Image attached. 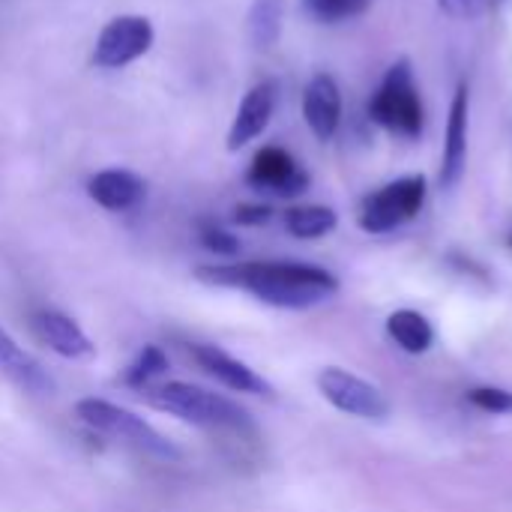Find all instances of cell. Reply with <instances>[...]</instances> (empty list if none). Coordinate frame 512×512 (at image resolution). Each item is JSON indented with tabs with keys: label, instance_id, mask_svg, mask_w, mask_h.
<instances>
[{
	"label": "cell",
	"instance_id": "cell-1",
	"mask_svg": "<svg viewBox=\"0 0 512 512\" xmlns=\"http://www.w3.org/2000/svg\"><path fill=\"white\" fill-rule=\"evenodd\" d=\"M198 279L210 285L240 288L276 309H312L339 291V279L303 261H246L225 267H201Z\"/></svg>",
	"mask_w": 512,
	"mask_h": 512
},
{
	"label": "cell",
	"instance_id": "cell-2",
	"mask_svg": "<svg viewBox=\"0 0 512 512\" xmlns=\"http://www.w3.org/2000/svg\"><path fill=\"white\" fill-rule=\"evenodd\" d=\"M150 402L159 411L183 423H192L204 432L225 435L237 444H258V426L249 417V411L204 387H195L186 381H168L150 393Z\"/></svg>",
	"mask_w": 512,
	"mask_h": 512
},
{
	"label": "cell",
	"instance_id": "cell-3",
	"mask_svg": "<svg viewBox=\"0 0 512 512\" xmlns=\"http://www.w3.org/2000/svg\"><path fill=\"white\" fill-rule=\"evenodd\" d=\"M75 417L93 429L96 435H105L111 441H120L144 456H153V459H180V450L162 435L156 432L144 417L114 405V402H105V399H81L75 405Z\"/></svg>",
	"mask_w": 512,
	"mask_h": 512
},
{
	"label": "cell",
	"instance_id": "cell-4",
	"mask_svg": "<svg viewBox=\"0 0 512 512\" xmlns=\"http://www.w3.org/2000/svg\"><path fill=\"white\" fill-rule=\"evenodd\" d=\"M369 114L378 126L399 138H417L423 132V99L408 60H399L384 75L378 93L372 96Z\"/></svg>",
	"mask_w": 512,
	"mask_h": 512
},
{
	"label": "cell",
	"instance_id": "cell-5",
	"mask_svg": "<svg viewBox=\"0 0 512 512\" xmlns=\"http://www.w3.org/2000/svg\"><path fill=\"white\" fill-rule=\"evenodd\" d=\"M426 204V177L411 174L402 180H393L372 192L360 207V228L369 234H387L399 225L411 222Z\"/></svg>",
	"mask_w": 512,
	"mask_h": 512
},
{
	"label": "cell",
	"instance_id": "cell-6",
	"mask_svg": "<svg viewBox=\"0 0 512 512\" xmlns=\"http://www.w3.org/2000/svg\"><path fill=\"white\" fill-rule=\"evenodd\" d=\"M318 390L336 411H342L348 417L372 420V423H381L390 417L387 396L375 384H369L339 366H330L318 375Z\"/></svg>",
	"mask_w": 512,
	"mask_h": 512
},
{
	"label": "cell",
	"instance_id": "cell-7",
	"mask_svg": "<svg viewBox=\"0 0 512 512\" xmlns=\"http://www.w3.org/2000/svg\"><path fill=\"white\" fill-rule=\"evenodd\" d=\"M153 45V24L144 15H117L111 18L93 51V63L99 69H120L138 57H144Z\"/></svg>",
	"mask_w": 512,
	"mask_h": 512
},
{
	"label": "cell",
	"instance_id": "cell-8",
	"mask_svg": "<svg viewBox=\"0 0 512 512\" xmlns=\"http://www.w3.org/2000/svg\"><path fill=\"white\" fill-rule=\"evenodd\" d=\"M249 183L261 192L279 195V198H297L309 189V174L303 165L282 147H264L252 159Z\"/></svg>",
	"mask_w": 512,
	"mask_h": 512
},
{
	"label": "cell",
	"instance_id": "cell-9",
	"mask_svg": "<svg viewBox=\"0 0 512 512\" xmlns=\"http://www.w3.org/2000/svg\"><path fill=\"white\" fill-rule=\"evenodd\" d=\"M189 354L198 363V369L207 372L222 387H228L234 393H249V396H273V387L255 369H249L243 360L231 357L228 351H222L216 345L195 342V345H189Z\"/></svg>",
	"mask_w": 512,
	"mask_h": 512
},
{
	"label": "cell",
	"instance_id": "cell-10",
	"mask_svg": "<svg viewBox=\"0 0 512 512\" xmlns=\"http://www.w3.org/2000/svg\"><path fill=\"white\" fill-rule=\"evenodd\" d=\"M30 327L42 345H48L54 354L66 360H84L93 354V342L87 339V333L57 309H36L30 315Z\"/></svg>",
	"mask_w": 512,
	"mask_h": 512
},
{
	"label": "cell",
	"instance_id": "cell-11",
	"mask_svg": "<svg viewBox=\"0 0 512 512\" xmlns=\"http://www.w3.org/2000/svg\"><path fill=\"white\" fill-rule=\"evenodd\" d=\"M273 111H276V84L273 81L255 84L243 96V102L237 108V117H234V123L228 129V150L234 153V150L246 147L249 141H255L270 126Z\"/></svg>",
	"mask_w": 512,
	"mask_h": 512
},
{
	"label": "cell",
	"instance_id": "cell-12",
	"mask_svg": "<svg viewBox=\"0 0 512 512\" xmlns=\"http://www.w3.org/2000/svg\"><path fill=\"white\" fill-rule=\"evenodd\" d=\"M303 114H306V123L315 132V138L330 141L336 135L339 120H342V93H339V84L333 75L321 72L306 84Z\"/></svg>",
	"mask_w": 512,
	"mask_h": 512
},
{
	"label": "cell",
	"instance_id": "cell-13",
	"mask_svg": "<svg viewBox=\"0 0 512 512\" xmlns=\"http://www.w3.org/2000/svg\"><path fill=\"white\" fill-rule=\"evenodd\" d=\"M468 87L459 84L453 105H450V123H447V141H444V159H441V186L453 189L462 174H465V162H468Z\"/></svg>",
	"mask_w": 512,
	"mask_h": 512
},
{
	"label": "cell",
	"instance_id": "cell-14",
	"mask_svg": "<svg viewBox=\"0 0 512 512\" xmlns=\"http://www.w3.org/2000/svg\"><path fill=\"white\" fill-rule=\"evenodd\" d=\"M0 375H6L21 393H30V396L54 393V381L42 369V363L33 354H27L3 327H0Z\"/></svg>",
	"mask_w": 512,
	"mask_h": 512
},
{
	"label": "cell",
	"instance_id": "cell-15",
	"mask_svg": "<svg viewBox=\"0 0 512 512\" xmlns=\"http://www.w3.org/2000/svg\"><path fill=\"white\" fill-rule=\"evenodd\" d=\"M87 192L105 210H132L144 201L147 186L138 174L111 168V171H99L96 177H90Z\"/></svg>",
	"mask_w": 512,
	"mask_h": 512
},
{
	"label": "cell",
	"instance_id": "cell-16",
	"mask_svg": "<svg viewBox=\"0 0 512 512\" xmlns=\"http://www.w3.org/2000/svg\"><path fill=\"white\" fill-rule=\"evenodd\" d=\"M387 333L408 354H426L432 348V342H435V327L429 324L426 315H420L414 309L393 312L387 318Z\"/></svg>",
	"mask_w": 512,
	"mask_h": 512
},
{
	"label": "cell",
	"instance_id": "cell-17",
	"mask_svg": "<svg viewBox=\"0 0 512 512\" xmlns=\"http://www.w3.org/2000/svg\"><path fill=\"white\" fill-rule=\"evenodd\" d=\"M336 222H339L336 213L321 204H303V207H291L285 213V228L297 240H318V237L330 234L336 228Z\"/></svg>",
	"mask_w": 512,
	"mask_h": 512
},
{
	"label": "cell",
	"instance_id": "cell-18",
	"mask_svg": "<svg viewBox=\"0 0 512 512\" xmlns=\"http://www.w3.org/2000/svg\"><path fill=\"white\" fill-rule=\"evenodd\" d=\"M285 0H255L249 9V36L255 48H270L282 33Z\"/></svg>",
	"mask_w": 512,
	"mask_h": 512
},
{
	"label": "cell",
	"instance_id": "cell-19",
	"mask_svg": "<svg viewBox=\"0 0 512 512\" xmlns=\"http://www.w3.org/2000/svg\"><path fill=\"white\" fill-rule=\"evenodd\" d=\"M165 369H168V357L162 354V348L147 345V348L132 360V366L126 369L123 384H126V387H135V390H144V387H150V381L159 378Z\"/></svg>",
	"mask_w": 512,
	"mask_h": 512
},
{
	"label": "cell",
	"instance_id": "cell-20",
	"mask_svg": "<svg viewBox=\"0 0 512 512\" xmlns=\"http://www.w3.org/2000/svg\"><path fill=\"white\" fill-rule=\"evenodd\" d=\"M372 0H306V12L318 21L336 24V21H348L357 18L369 9Z\"/></svg>",
	"mask_w": 512,
	"mask_h": 512
},
{
	"label": "cell",
	"instance_id": "cell-21",
	"mask_svg": "<svg viewBox=\"0 0 512 512\" xmlns=\"http://www.w3.org/2000/svg\"><path fill=\"white\" fill-rule=\"evenodd\" d=\"M468 402L486 414H512V393L501 387H474L468 393Z\"/></svg>",
	"mask_w": 512,
	"mask_h": 512
},
{
	"label": "cell",
	"instance_id": "cell-22",
	"mask_svg": "<svg viewBox=\"0 0 512 512\" xmlns=\"http://www.w3.org/2000/svg\"><path fill=\"white\" fill-rule=\"evenodd\" d=\"M444 12H450L453 18H465V21H474V18H483L489 12H495L504 0H438Z\"/></svg>",
	"mask_w": 512,
	"mask_h": 512
},
{
	"label": "cell",
	"instance_id": "cell-23",
	"mask_svg": "<svg viewBox=\"0 0 512 512\" xmlns=\"http://www.w3.org/2000/svg\"><path fill=\"white\" fill-rule=\"evenodd\" d=\"M201 243L219 255H237L240 252V240L234 234L222 231L219 225H201Z\"/></svg>",
	"mask_w": 512,
	"mask_h": 512
},
{
	"label": "cell",
	"instance_id": "cell-24",
	"mask_svg": "<svg viewBox=\"0 0 512 512\" xmlns=\"http://www.w3.org/2000/svg\"><path fill=\"white\" fill-rule=\"evenodd\" d=\"M270 216H273V210L264 207V204H243V207H237V213H234V219H237L240 225H264Z\"/></svg>",
	"mask_w": 512,
	"mask_h": 512
}]
</instances>
